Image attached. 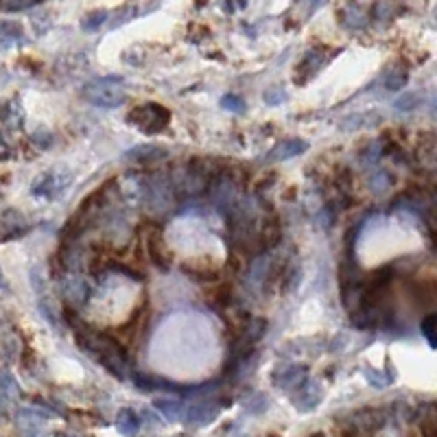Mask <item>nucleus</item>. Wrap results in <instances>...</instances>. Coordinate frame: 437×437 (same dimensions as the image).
Wrapping results in <instances>:
<instances>
[{"label": "nucleus", "mask_w": 437, "mask_h": 437, "mask_svg": "<svg viewBox=\"0 0 437 437\" xmlns=\"http://www.w3.org/2000/svg\"><path fill=\"white\" fill-rule=\"evenodd\" d=\"M280 223L275 219H267L261 227V241H263V247L265 249H271L280 243Z\"/></svg>", "instance_id": "21"}, {"label": "nucleus", "mask_w": 437, "mask_h": 437, "mask_svg": "<svg viewBox=\"0 0 437 437\" xmlns=\"http://www.w3.org/2000/svg\"><path fill=\"white\" fill-rule=\"evenodd\" d=\"M22 42H25V31L18 22H0V49H13Z\"/></svg>", "instance_id": "17"}, {"label": "nucleus", "mask_w": 437, "mask_h": 437, "mask_svg": "<svg viewBox=\"0 0 437 437\" xmlns=\"http://www.w3.org/2000/svg\"><path fill=\"white\" fill-rule=\"evenodd\" d=\"M33 143H37V145H42V149H46V147H51L53 136L42 127V129H37V131L33 133Z\"/></svg>", "instance_id": "34"}, {"label": "nucleus", "mask_w": 437, "mask_h": 437, "mask_svg": "<svg viewBox=\"0 0 437 437\" xmlns=\"http://www.w3.org/2000/svg\"><path fill=\"white\" fill-rule=\"evenodd\" d=\"M265 103L267 105H278V103H282L285 99H287V95H285V92L282 90H278V88H273V90H267L265 92Z\"/></svg>", "instance_id": "33"}, {"label": "nucleus", "mask_w": 437, "mask_h": 437, "mask_svg": "<svg viewBox=\"0 0 437 437\" xmlns=\"http://www.w3.org/2000/svg\"><path fill=\"white\" fill-rule=\"evenodd\" d=\"M42 422H44V416L37 411H33V409H22L18 413V424L25 433H37Z\"/></svg>", "instance_id": "22"}, {"label": "nucleus", "mask_w": 437, "mask_h": 437, "mask_svg": "<svg viewBox=\"0 0 437 437\" xmlns=\"http://www.w3.org/2000/svg\"><path fill=\"white\" fill-rule=\"evenodd\" d=\"M339 22H341V27H346L348 31H361L367 27L370 18H367V13L357 3H348L339 9Z\"/></svg>", "instance_id": "14"}, {"label": "nucleus", "mask_w": 437, "mask_h": 437, "mask_svg": "<svg viewBox=\"0 0 437 437\" xmlns=\"http://www.w3.org/2000/svg\"><path fill=\"white\" fill-rule=\"evenodd\" d=\"M365 376H367V381H370L376 389H383V387H385V383H387V378H383L381 374L370 372V370H365Z\"/></svg>", "instance_id": "35"}, {"label": "nucleus", "mask_w": 437, "mask_h": 437, "mask_svg": "<svg viewBox=\"0 0 437 437\" xmlns=\"http://www.w3.org/2000/svg\"><path fill=\"white\" fill-rule=\"evenodd\" d=\"M407 81H409V73L405 71V68H400V66L392 68V71L385 75V88H387L389 92L402 90V88L407 85Z\"/></svg>", "instance_id": "25"}, {"label": "nucleus", "mask_w": 437, "mask_h": 437, "mask_svg": "<svg viewBox=\"0 0 437 437\" xmlns=\"http://www.w3.org/2000/svg\"><path fill=\"white\" fill-rule=\"evenodd\" d=\"M0 287H5V282H3V271H0Z\"/></svg>", "instance_id": "38"}, {"label": "nucleus", "mask_w": 437, "mask_h": 437, "mask_svg": "<svg viewBox=\"0 0 437 437\" xmlns=\"http://www.w3.org/2000/svg\"><path fill=\"white\" fill-rule=\"evenodd\" d=\"M66 315H68V321H71L73 328H75V337H77L79 348L88 357L97 359L109 374H114L119 381H125L129 376V367H127L125 348L121 346V343L109 335L97 333V330H92L90 326L81 324V321L77 319V315L73 319L71 311H66Z\"/></svg>", "instance_id": "1"}, {"label": "nucleus", "mask_w": 437, "mask_h": 437, "mask_svg": "<svg viewBox=\"0 0 437 437\" xmlns=\"http://www.w3.org/2000/svg\"><path fill=\"white\" fill-rule=\"evenodd\" d=\"M27 232V219L22 217L20 210H5L0 215V243H7L13 241L18 237H22Z\"/></svg>", "instance_id": "12"}, {"label": "nucleus", "mask_w": 437, "mask_h": 437, "mask_svg": "<svg viewBox=\"0 0 437 437\" xmlns=\"http://www.w3.org/2000/svg\"><path fill=\"white\" fill-rule=\"evenodd\" d=\"M61 293H64V300L79 309L88 302V297H90V287L88 282L81 278L79 273H66L64 275V280H61Z\"/></svg>", "instance_id": "9"}, {"label": "nucleus", "mask_w": 437, "mask_h": 437, "mask_svg": "<svg viewBox=\"0 0 437 437\" xmlns=\"http://www.w3.org/2000/svg\"><path fill=\"white\" fill-rule=\"evenodd\" d=\"M265 333H267V321H265L263 317H254V319L247 321V326H245V330H243L241 337H243L247 343H251V346H254L256 341L263 339Z\"/></svg>", "instance_id": "23"}, {"label": "nucleus", "mask_w": 437, "mask_h": 437, "mask_svg": "<svg viewBox=\"0 0 437 437\" xmlns=\"http://www.w3.org/2000/svg\"><path fill=\"white\" fill-rule=\"evenodd\" d=\"M372 16L378 20V22H389L394 18V7L392 3H387V0H378V3L374 5L372 9Z\"/></svg>", "instance_id": "30"}, {"label": "nucleus", "mask_w": 437, "mask_h": 437, "mask_svg": "<svg viewBox=\"0 0 437 437\" xmlns=\"http://www.w3.org/2000/svg\"><path fill=\"white\" fill-rule=\"evenodd\" d=\"M435 18H437V7H435Z\"/></svg>", "instance_id": "40"}, {"label": "nucleus", "mask_w": 437, "mask_h": 437, "mask_svg": "<svg viewBox=\"0 0 437 437\" xmlns=\"http://www.w3.org/2000/svg\"><path fill=\"white\" fill-rule=\"evenodd\" d=\"M127 123L133 125L136 129H140L147 136H155L162 133L169 123H171V112L164 105L157 103H143L136 105L129 114H127Z\"/></svg>", "instance_id": "2"}, {"label": "nucleus", "mask_w": 437, "mask_h": 437, "mask_svg": "<svg viewBox=\"0 0 437 437\" xmlns=\"http://www.w3.org/2000/svg\"><path fill=\"white\" fill-rule=\"evenodd\" d=\"M221 107L225 112H232V114H243L245 112V101L239 95H225L221 99Z\"/></svg>", "instance_id": "29"}, {"label": "nucleus", "mask_w": 437, "mask_h": 437, "mask_svg": "<svg viewBox=\"0 0 437 437\" xmlns=\"http://www.w3.org/2000/svg\"><path fill=\"white\" fill-rule=\"evenodd\" d=\"M0 392H3L5 396H9V398H16V396L20 394V392H18V385H16V381H13V376L7 374V372L0 374Z\"/></svg>", "instance_id": "32"}, {"label": "nucleus", "mask_w": 437, "mask_h": 437, "mask_svg": "<svg viewBox=\"0 0 437 437\" xmlns=\"http://www.w3.org/2000/svg\"><path fill=\"white\" fill-rule=\"evenodd\" d=\"M155 409L162 413V416L169 420V422H175L181 418V402L179 400H173V398H157L155 402Z\"/></svg>", "instance_id": "24"}, {"label": "nucleus", "mask_w": 437, "mask_h": 437, "mask_svg": "<svg viewBox=\"0 0 437 437\" xmlns=\"http://www.w3.org/2000/svg\"><path fill=\"white\" fill-rule=\"evenodd\" d=\"M116 191L129 205H140L147 201V179L138 173H125L116 181Z\"/></svg>", "instance_id": "5"}, {"label": "nucleus", "mask_w": 437, "mask_h": 437, "mask_svg": "<svg viewBox=\"0 0 437 437\" xmlns=\"http://www.w3.org/2000/svg\"><path fill=\"white\" fill-rule=\"evenodd\" d=\"M392 184H394V179H392V175H389L387 171H376V173L370 175V188H372L374 193H385V191H389V186H392Z\"/></svg>", "instance_id": "27"}, {"label": "nucleus", "mask_w": 437, "mask_h": 437, "mask_svg": "<svg viewBox=\"0 0 437 437\" xmlns=\"http://www.w3.org/2000/svg\"><path fill=\"white\" fill-rule=\"evenodd\" d=\"M321 398H324V387H321L319 381H311V378H306V381L291 394V400H293L295 409L302 411V413L313 411V409L321 402Z\"/></svg>", "instance_id": "7"}, {"label": "nucleus", "mask_w": 437, "mask_h": 437, "mask_svg": "<svg viewBox=\"0 0 437 437\" xmlns=\"http://www.w3.org/2000/svg\"><path fill=\"white\" fill-rule=\"evenodd\" d=\"M387 422V413L383 409H361L357 413L350 416V431L348 433H363V435H370L376 433L385 426Z\"/></svg>", "instance_id": "6"}, {"label": "nucleus", "mask_w": 437, "mask_h": 437, "mask_svg": "<svg viewBox=\"0 0 437 437\" xmlns=\"http://www.w3.org/2000/svg\"><path fill=\"white\" fill-rule=\"evenodd\" d=\"M306 149H309V143L300 140V138L280 140V143H275V147L267 153V162H282V160H291L295 155H302Z\"/></svg>", "instance_id": "13"}, {"label": "nucleus", "mask_w": 437, "mask_h": 437, "mask_svg": "<svg viewBox=\"0 0 437 437\" xmlns=\"http://www.w3.org/2000/svg\"><path fill=\"white\" fill-rule=\"evenodd\" d=\"M309 378V370L304 365H285V367H278V370L273 372L271 381L278 389H285V392H295L297 387H300L304 381Z\"/></svg>", "instance_id": "10"}, {"label": "nucleus", "mask_w": 437, "mask_h": 437, "mask_svg": "<svg viewBox=\"0 0 437 437\" xmlns=\"http://www.w3.org/2000/svg\"><path fill=\"white\" fill-rule=\"evenodd\" d=\"M326 61H328V55H326L324 49H311V51L304 55V59L300 61V66H297V73L304 75L302 81H306L309 77H313L315 73H319L321 68L326 66Z\"/></svg>", "instance_id": "16"}, {"label": "nucleus", "mask_w": 437, "mask_h": 437, "mask_svg": "<svg viewBox=\"0 0 437 437\" xmlns=\"http://www.w3.org/2000/svg\"><path fill=\"white\" fill-rule=\"evenodd\" d=\"M116 429L121 435H136L140 429V418L136 416L133 409H121L116 416Z\"/></svg>", "instance_id": "20"}, {"label": "nucleus", "mask_w": 437, "mask_h": 437, "mask_svg": "<svg viewBox=\"0 0 437 437\" xmlns=\"http://www.w3.org/2000/svg\"><path fill=\"white\" fill-rule=\"evenodd\" d=\"M221 402L217 400H199L195 405H191L186 409V413H184V420H186L188 426H208L210 422H215L219 418V413H221Z\"/></svg>", "instance_id": "8"}, {"label": "nucleus", "mask_w": 437, "mask_h": 437, "mask_svg": "<svg viewBox=\"0 0 437 437\" xmlns=\"http://www.w3.org/2000/svg\"><path fill=\"white\" fill-rule=\"evenodd\" d=\"M71 181H73V175L66 169H53V171H46V173L37 175V179L31 186V193L35 197H55L71 186Z\"/></svg>", "instance_id": "4"}, {"label": "nucleus", "mask_w": 437, "mask_h": 437, "mask_svg": "<svg viewBox=\"0 0 437 437\" xmlns=\"http://www.w3.org/2000/svg\"><path fill=\"white\" fill-rule=\"evenodd\" d=\"M433 105H435V112H437V95H435V99H433Z\"/></svg>", "instance_id": "39"}, {"label": "nucleus", "mask_w": 437, "mask_h": 437, "mask_svg": "<svg viewBox=\"0 0 437 437\" xmlns=\"http://www.w3.org/2000/svg\"><path fill=\"white\" fill-rule=\"evenodd\" d=\"M431 205H433V210H435V215H437V188H435L433 195H431Z\"/></svg>", "instance_id": "37"}, {"label": "nucleus", "mask_w": 437, "mask_h": 437, "mask_svg": "<svg viewBox=\"0 0 437 437\" xmlns=\"http://www.w3.org/2000/svg\"><path fill=\"white\" fill-rule=\"evenodd\" d=\"M0 121H3L9 129H20L22 123H25V109H22V103L18 99H11L3 105L0 109Z\"/></svg>", "instance_id": "18"}, {"label": "nucleus", "mask_w": 437, "mask_h": 437, "mask_svg": "<svg viewBox=\"0 0 437 437\" xmlns=\"http://www.w3.org/2000/svg\"><path fill=\"white\" fill-rule=\"evenodd\" d=\"M83 97L105 109L121 107L127 101V95L119 79H97L83 88Z\"/></svg>", "instance_id": "3"}, {"label": "nucleus", "mask_w": 437, "mask_h": 437, "mask_svg": "<svg viewBox=\"0 0 437 437\" xmlns=\"http://www.w3.org/2000/svg\"><path fill=\"white\" fill-rule=\"evenodd\" d=\"M105 20H107V11H105V9H97V11L83 16L81 29H83V31H97L99 27L105 25Z\"/></svg>", "instance_id": "26"}, {"label": "nucleus", "mask_w": 437, "mask_h": 437, "mask_svg": "<svg viewBox=\"0 0 437 437\" xmlns=\"http://www.w3.org/2000/svg\"><path fill=\"white\" fill-rule=\"evenodd\" d=\"M9 155H11V147L7 143V138L0 133V160H9Z\"/></svg>", "instance_id": "36"}, {"label": "nucleus", "mask_w": 437, "mask_h": 437, "mask_svg": "<svg viewBox=\"0 0 437 437\" xmlns=\"http://www.w3.org/2000/svg\"><path fill=\"white\" fill-rule=\"evenodd\" d=\"M381 123V114H372V112H365V114H352V116H346L339 127L343 131H357L363 127H376Z\"/></svg>", "instance_id": "19"}, {"label": "nucleus", "mask_w": 437, "mask_h": 437, "mask_svg": "<svg viewBox=\"0 0 437 437\" xmlns=\"http://www.w3.org/2000/svg\"><path fill=\"white\" fill-rule=\"evenodd\" d=\"M169 151L162 149V147H155V145H138L133 149H129L123 157L127 162H143V164H149V162H157V160L167 157Z\"/></svg>", "instance_id": "15"}, {"label": "nucleus", "mask_w": 437, "mask_h": 437, "mask_svg": "<svg viewBox=\"0 0 437 437\" xmlns=\"http://www.w3.org/2000/svg\"><path fill=\"white\" fill-rule=\"evenodd\" d=\"M418 105H420V95H413V92H409V95L400 97V99L394 103V107H396L398 112H411V109H416Z\"/></svg>", "instance_id": "31"}, {"label": "nucleus", "mask_w": 437, "mask_h": 437, "mask_svg": "<svg viewBox=\"0 0 437 437\" xmlns=\"http://www.w3.org/2000/svg\"><path fill=\"white\" fill-rule=\"evenodd\" d=\"M422 335L431 348H437V315H429L422 321Z\"/></svg>", "instance_id": "28"}, {"label": "nucleus", "mask_w": 437, "mask_h": 437, "mask_svg": "<svg viewBox=\"0 0 437 437\" xmlns=\"http://www.w3.org/2000/svg\"><path fill=\"white\" fill-rule=\"evenodd\" d=\"M147 251H149V258L153 261L155 267L160 269H169L171 267V249L167 247V241L162 237V229L151 227L149 234H147Z\"/></svg>", "instance_id": "11"}]
</instances>
